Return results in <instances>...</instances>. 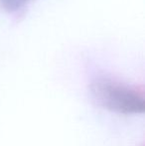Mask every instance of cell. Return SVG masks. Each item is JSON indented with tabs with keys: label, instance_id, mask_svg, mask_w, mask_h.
<instances>
[{
	"label": "cell",
	"instance_id": "obj_1",
	"mask_svg": "<svg viewBox=\"0 0 145 146\" xmlns=\"http://www.w3.org/2000/svg\"><path fill=\"white\" fill-rule=\"evenodd\" d=\"M95 100L105 108L124 114L143 113L145 102L133 90L110 82L99 81L91 87Z\"/></svg>",
	"mask_w": 145,
	"mask_h": 146
},
{
	"label": "cell",
	"instance_id": "obj_2",
	"mask_svg": "<svg viewBox=\"0 0 145 146\" xmlns=\"http://www.w3.org/2000/svg\"><path fill=\"white\" fill-rule=\"evenodd\" d=\"M29 0H0V5L7 11H16L25 5Z\"/></svg>",
	"mask_w": 145,
	"mask_h": 146
}]
</instances>
